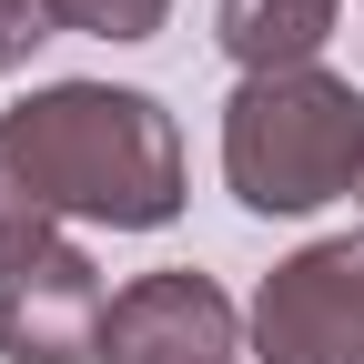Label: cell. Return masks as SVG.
<instances>
[{
	"label": "cell",
	"mask_w": 364,
	"mask_h": 364,
	"mask_svg": "<svg viewBox=\"0 0 364 364\" xmlns=\"http://www.w3.org/2000/svg\"><path fill=\"white\" fill-rule=\"evenodd\" d=\"M354 213H364V172H354Z\"/></svg>",
	"instance_id": "10"
},
{
	"label": "cell",
	"mask_w": 364,
	"mask_h": 364,
	"mask_svg": "<svg viewBox=\"0 0 364 364\" xmlns=\"http://www.w3.org/2000/svg\"><path fill=\"white\" fill-rule=\"evenodd\" d=\"M364 172V91L344 71H253L223 102V182L243 213H324Z\"/></svg>",
	"instance_id": "2"
},
{
	"label": "cell",
	"mask_w": 364,
	"mask_h": 364,
	"mask_svg": "<svg viewBox=\"0 0 364 364\" xmlns=\"http://www.w3.org/2000/svg\"><path fill=\"white\" fill-rule=\"evenodd\" d=\"M51 21L81 41H152L172 21V0H51Z\"/></svg>",
	"instance_id": "8"
},
{
	"label": "cell",
	"mask_w": 364,
	"mask_h": 364,
	"mask_svg": "<svg viewBox=\"0 0 364 364\" xmlns=\"http://www.w3.org/2000/svg\"><path fill=\"white\" fill-rule=\"evenodd\" d=\"M253 364H364V233H324L263 273Z\"/></svg>",
	"instance_id": "3"
},
{
	"label": "cell",
	"mask_w": 364,
	"mask_h": 364,
	"mask_svg": "<svg viewBox=\"0 0 364 364\" xmlns=\"http://www.w3.org/2000/svg\"><path fill=\"white\" fill-rule=\"evenodd\" d=\"M51 31H61V21H51V0H0V81H11Z\"/></svg>",
	"instance_id": "9"
},
{
	"label": "cell",
	"mask_w": 364,
	"mask_h": 364,
	"mask_svg": "<svg viewBox=\"0 0 364 364\" xmlns=\"http://www.w3.org/2000/svg\"><path fill=\"white\" fill-rule=\"evenodd\" d=\"M243 344H253V314H233V294L193 263L122 284L102 324V364H243Z\"/></svg>",
	"instance_id": "4"
},
{
	"label": "cell",
	"mask_w": 364,
	"mask_h": 364,
	"mask_svg": "<svg viewBox=\"0 0 364 364\" xmlns=\"http://www.w3.org/2000/svg\"><path fill=\"white\" fill-rule=\"evenodd\" d=\"M344 21V0H213V41L233 51V71H314Z\"/></svg>",
	"instance_id": "6"
},
{
	"label": "cell",
	"mask_w": 364,
	"mask_h": 364,
	"mask_svg": "<svg viewBox=\"0 0 364 364\" xmlns=\"http://www.w3.org/2000/svg\"><path fill=\"white\" fill-rule=\"evenodd\" d=\"M51 243H61V213L41 203V182H31L11 152H0V273L31 263V253H51Z\"/></svg>",
	"instance_id": "7"
},
{
	"label": "cell",
	"mask_w": 364,
	"mask_h": 364,
	"mask_svg": "<svg viewBox=\"0 0 364 364\" xmlns=\"http://www.w3.org/2000/svg\"><path fill=\"white\" fill-rule=\"evenodd\" d=\"M11 152L61 223H112V233H162L182 213V132L152 91L122 81H41L0 112Z\"/></svg>",
	"instance_id": "1"
},
{
	"label": "cell",
	"mask_w": 364,
	"mask_h": 364,
	"mask_svg": "<svg viewBox=\"0 0 364 364\" xmlns=\"http://www.w3.org/2000/svg\"><path fill=\"white\" fill-rule=\"evenodd\" d=\"M112 284L81 243H51L0 273V354L11 364H102Z\"/></svg>",
	"instance_id": "5"
}]
</instances>
